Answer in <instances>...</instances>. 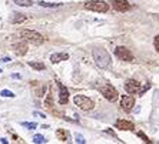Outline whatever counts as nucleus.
<instances>
[{"instance_id":"nucleus-1","label":"nucleus","mask_w":159,"mask_h":144,"mask_svg":"<svg viewBox=\"0 0 159 144\" xmlns=\"http://www.w3.org/2000/svg\"><path fill=\"white\" fill-rule=\"evenodd\" d=\"M92 56H93V60H95V64L98 67H100V69H109L111 67L112 59H111V54L107 53V50H105L102 47H96L93 49Z\"/></svg>"},{"instance_id":"nucleus-2","label":"nucleus","mask_w":159,"mask_h":144,"mask_svg":"<svg viewBox=\"0 0 159 144\" xmlns=\"http://www.w3.org/2000/svg\"><path fill=\"white\" fill-rule=\"evenodd\" d=\"M83 7L86 10H90V11H96V13H106L109 10V4L103 0H89L83 4Z\"/></svg>"},{"instance_id":"nucleus-3","label":"nucleus","mask_w":159,"mask_h":144,"mask_svg":"<svg viewBox=\"0 0 159 144\" xmlns=\"http://www.w3.org/2000/svg\"><path fill=\"white\" fill-rule=\"evenodd\" d=\"M19 34L25 39L26 41H30V43H33V44H42L43 43V36L40 33H37L34 30H29V29H22L19 32Z\"/></svg>"},{"instance_id":"nucleus-4","label":"nucleus","mask_w":159,"mask_h":144,"mask_svg":"<svg viewBox=\"0 0 159 144\" xmlns=\"http://www.w3.org/2000/svg\"><path fill=\"white\" fill-rule=\"evenodd\" d=\"M73 103H75V106H78L80 110H85V111L92 110V108L95 107V103H93L92 100L86 96H82V94H78V96L73 97Z\"/></svg>"},{"instance_id":"nucleus-5","label":"nucleus","mask_w":159,"mask_h":144,"mask_svg":"<svg viewBox=\"0 0 159 144\" xmlns=\"http://www.w3.org/2000/svg\"><path fill=\"white\" fill-rule=\"evenodd\" d=\"M100 93H102L105 99L109 100V101H116V100H118V97H119L118 90H116L113 86H111V84L103 86V87L100 89Z\"/></svg>"},{"instance_id":"nucleus-6","label":"nucleus","mask_w":159,"mask_h":144,"mask_svg":"<svg viewBox=\"0 0 159 144\" xmlns=\"http://www.w3.org/2000/svg\"><path fill=\"white\" fill-rule=\"evenodd\" d=\"M115 56L119 60H122V61H132L133 60L132 52H130L129 49L123 47V46H119V47L115 49Z\"/></svg>"},{"instance_id":"nucleus-7","label":"nucleus","mask_w":159,"mask_h":144,"mask_svg":"<svg viewBox=\"0 0 159 144\" xmlns=\"http://www.w3.org/2000/svg\"><path fill=\"white\" fill-rule=\"evenodd\" d=\"M133 106H135V99H133L132 96H122L120 97V107H122L123 111H126V113H129V111H132Z\"/></svg>"},{"instance_id":"nucleus-8","label":"nucleus","mask_w":159,"mask_h":144,"mask_svg":"<svg viewBox=\"0 0 159 144\" xmlns=\"http://www.w3.org/2000/svg\"><path fill=\"white\" fill-rule=\"evenodd\" d=\"M125 90L128 94H136L141 91V83H138L136 80H128L125 83Z\"/></svg>"},{"instance_id":"nucleus-9","label":"nucleus","mask_w":159,"mask_h":144,"mask_svg":"<svg viewBox=\"0 0 159 144\" xmlns=\"http://www.w3.org/2000/svg\"><path fill=\"white\" fill-rule=\"evenodd\" d=\"M115 127L118 130H122V131H132V130L135 129V124H133L132 121H129V120L120 118V120H118V121L115 123Z\"/></svg>"},{"instance_id":"nucleus-10","label":"nucleus","mask_w":159,"mask_h":144,"mask_svg":"<svg viewBox=\"0 0 159 144\" xmlns=\"http://www.w3.org/2000/svg\"><path fill=\"white\" fill-rule=\"evenodd\" d=\"M112 7L115 9L116 11H128L130 9V4L128 0H113L112 2Z\"/></svg>"},{"instance_id":"nucleus-11","label":"nucleus","mask_w":159,"mask_h":144,"mask_svg":"<svg viewBox=\"0 0 159 144\" xmlns=\"http://www.w3.org/2000/svg\"><path fill=\"white\" fill-rule=\"evenodd\" d=\"M57 86H59V101H60V104H66L67 101H69V90H67L62 83H59Z\"/></svg>"},{"instance_id":"nucleus-12","label":"nucleus","mask_w":159,"mask_h":144,"mask_svg":"<svg viewBox=\"0 0 159 144\" xmlns=\"http://www.w3.org/2000/svg\"><path fill=\"white\" fill-rule=\"evenodd\" d=\"M13 50H15V53L17 56H25L27 53V44L23 43V41L16 43V44H13Z\"/></svg>"},{"instance_id":"nucleus-13","label":"nucleus","mask_w":159,"mask_h":144,"mask_svg":"<svg viewBox=\"0 0 159 144\" xmlns=\"http://www.w3.org/2000/svg\"><path fill=\"white\" fill-rule=\"evenodd\" d=\"M67 59H69V54H66V53H55L50 57V61L53 64H56V63H59V61H63V60H67Z\"/></svg>"},{"instance_id":"nucleus-14","label":"nucleus","mask_w":159,"mask_h":144,"mask_svg":"<svg viewBox=\"0 0 159 144\" xmlns=\"http://www.w3.org/2000/svg\"><path fill=\"white\" fill-rule=\"evenodd\" d=\"M15 4L20 6V7H30V6H33V2L32 0H13Z\"/></svg>"},{"instance_id":"nucleus-15","label":"nucleus","mask_w":159,"mask_h":144,"mask_svg":"<svg viewBox=\"0 0 159 144\" xmlns=\"http://www.w3.org/2000/svg\"><path fill=\"white\" fill-rule=\"evenodd\" d=\"M43 7H60L62 3H53V2H37Z\"/></svg>"},{"instance_id":"nucleus-16","label":"nucleus","mask_w":159,"mask_h":144,"mask_svg":"<svg viewBox=\"0 0 159 144\" xmlns=\"http://www.w3.org/2000/svg\"><path fill=\"white\" fill-rule=\"evenodd\" d=\"M29 66L32 67V69H34V70H44V69H46V66H44L43 63H36V61H30Z\"/></svg>"},{"instance_id":"nucleus-17","label":"nucleus","mask_w":159,"mask_h":144,"mask_svg":"<svg viewBox=\"0 0 159 144\" xmlns=\"http://www.w3.org/2000/svg\"><path fill=\"white\" fill-rule=\"evenodd\" d=\"M56 136L59 137L62 141H66L67 140V134H66V131H65V130H57V131H56Z\"/></svg>"},{"instance_id":"nucleus-18","label":"nucleus","mask_w":159,"mask_h":144,"mask_svg":"<svg viewBox=\"0 0 159 144\" xmlns=\"http://www.w3.org/2000/svg\"><path fill=\"white\" fill-rule=\"evenodd\" d=\"M33 143H46V138L43 136H40V134H36L33 137Z\"/></svg>"},{"instance_id":"nucleus-19","label":"nucleus","mask_w":159,"mask_h":144,"mask_svg":"<svg viewBox=\"0 0 159 144\" xmlns=\"http://www.w3.org/2000/svg\"><path fill=\"white\" fill-rule=\"evenodd\" d=\"M22 126H25L26 129H29V130H34L37 127V124H36V123H26V121H23Z\"/></svg>"},{"instance_id":"nucleus-20","label":"nucleus","mask_w":159,"mask_h":144,"mask_svg":"<svg viewBox=\"0 0 159 144\" xmlns=\"http://www.w3.org/2000/svg\"><path fill=\"white\" fill-rule=\"evenodd\" d=\"M75 138H76V143H78V144H85V143H86L85 137H82L79 133H76V134H75Z\"/></svg>"},{"instance_id":"nucleus-21","label":"nucleus","mask_w":159,"mask_h":144,"mask_svg":"<svg viewBox=\"0 0 159 144\" xmlns=\"http://www.w3.org/2000/svg\"><path fill=\"white\" fill-rule=\"evenodd\" d=\"M15 16L16 17L13 19V23H20V22H23V20H25V16H20V13H15Z\"/></svg>"},{"instance_id":"nucleus-22","label":"nucleus","mask_w":159,"mask_h":144,"mask_svg":"<svg viewBox=\"0 0 159 144\" xmlns=\"http://www.w3.org/2000/svg\"><path fill=\"white\" fill-rule=\"evenodd\" d=\"M3 97H15V93L10 91V90H2V93H0Z\"/></svg>"},{"instance_id":"nucleus-23","label":"nucleus","mask_w":159,"mask_h":144,"mask_svg":"<svg viewBox=\"0 0 159 144\" xmlns=\"http://www.w3.org/2000/svg\"><path fill=\"white\" fill-rule=\"evenodd\" d=\"M44 104H46V107H52V106H53V100H52V96H50V93H49V97L46 99V103H44Z\"/></svg>"},{"instance_id":"nucleus-24","label":"nucleus","mask_w":159,"mask_h":144,"mask_svg":"<svg viewBox=\"0 0 159 144\" xmlns=\"http://www.w3.org/2000/svg\"><path fill=\"white\" fill-rule=\"evenodd\" d=\"M153 46H155V49H156V52L159 53V34L155 37V40H153Z\"/></svg>"},{"instance_id":"nucleus-25","label":"nucleus","mask_w":159,"mask_h":144,"mask_svg":"<svg viewBox=\"0 0 159 144\" xmlns=\"http://www.w3.org/2000/svg\"><path fill=\"white\" fill-rule=\"evenodd\" d=\"M138 136H139V137H142V138H143V141H146V143H149V138H148V137H146V136H145V134L142 133V131H139V133H138Z\"/></svg>"},{"instance_id":"nucleus-26","label":"nucleus","mask_w":159,"mask_h":144,"mask_svg":"<svg viewBox=\"0 0 159 144\" xmlns=\"http://www.w3.org/2000/svg\"><path fill=\"white\" fill-rule=\"evenodd\" d=\"M0 61H2V63H9V61H10V57H2Z\"/></svg>"},{"instance_id":"nucleus-27","label":"nucleus","mask_w":159,"mask_h":144,"mask_svg":"<svg viewBox=\"0 0 159 144\" xmlns=\"http://www.w3.org/2000/svg\"><path fill=\"white\" fill-rule=\"evenodd\" d=\"M34 116H36V117H40V118H46V116L42 114V113H37V111H34Z\"/></svg>"},{"instance_id":"nucleus-28","label":"nucleus","mask_w":159,"mask_h":144,"mask_svg":"<svg viewBox=\"0 0 159 144\" xmlns=\"http://www.w3.org/2000/svg\"><path fill=\"white\" fill-rule=\"evenodd\" d=\"M46 91V87H42L40 90H39V94H37V96H43V93Z\"/></svg>"},{"instance_id":"nucleus-29","label":"nucleus","mask_w":159,"mask_h":144,"mask_svg":"<svg viewBox=\"0 0 159 144\" xmlns=\"http://www.w3.org/2000/svg\"><path fill=\"white\" fill-rule=\"evenodd\" d=\"M158 19H159V16H158Z\"/></svg>"}]
</instances>
